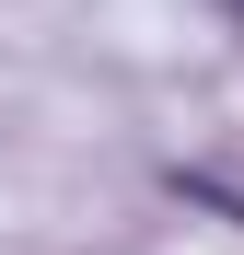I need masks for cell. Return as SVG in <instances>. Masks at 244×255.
<instances>
[{"label":"cell","mask_w":244,"mask_h":255,"mask_svg":"<svg viewBox=\"0 0 244 255\" xmlns=\"http://www.w3.org/2000/svg\"><path fill=\"white\" fill-rule=\"evenodd\" d=\"M175 197H186V209H221V221H244V197H233L221 174H175Z\"/></svg>","instance_id":"6da1fadb"},{"label":"cell","mask_w":244,"mask_h":255,"mask_svg":"<svg viewBox=\"0 0 244 255\" xmlns=\"http://www.w3.org/2000/svg\"><path fill=\"white\" fill-rule=\"evenodd\" d=\"M221 12H233V23H244V0H221Z\"/></svg>","instance_id":"7a4b0ae2"}]
</instances>
